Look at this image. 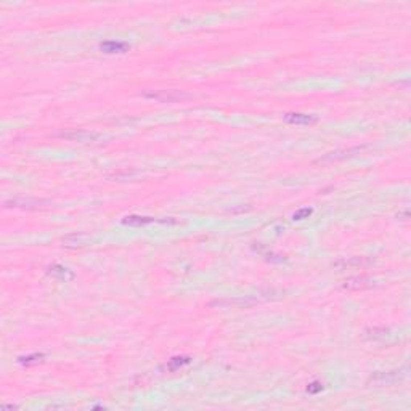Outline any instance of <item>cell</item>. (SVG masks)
I'll return each instance as SVG.
<instances>
[{"label": "cell", "mask_w": 411, "mask_h": 411, "mask_svg": "<svg viewBox=\"0 0 411 411\" xmlns=\"http://www.w3.org/2000/svg\"><path fill=\"white\" fill-rule=\"evenodd\" d=\"M42 204H45V201H39V199H31V198H18V199H11L6 201L5 206L6 207H21V209H37Z\"/></svg>", "instance_id": "8992f818"}, {"label": "cell", "mask_w": 411, "mask_h": 411, "mask_svg": "<svg viewBox=\"0 0 411 411\" xmlns=\"http://www.w3.org/2000/svg\"><path fill=\"white\" fill-rule=\"evenodd\" d=\"M312 209H309V207H305V209H299L297 212H294V215H293V219L294 220H304V219H309L310 215H312Z\"/></svg>", "instance_id": "9a60e30c"}, {"label": "cell", "mask_w": 411, "mask_h": 411, "mask_svg": "<svg viewBox=\"0 0 411 411\" xmlns=\"http://www.w3.org/2000/svg\"><path fill=\"white\" fill-rule=\"evenodd\" d=\"M391 331L386 330V328H373V330H368L366 331V334H368V338L373 339V341H386Z\"/></svg>", "instance_id": "7c38bea8"}, {"label": "cell", "mask_w": 411, "mask_h": 411, "mask_svg": "<svg viewBox=\"0 0 411 411\" xmlns=\"http://www.w3.org/2000/svg\"><path fill=\"white\" fill-rule=\"evenodd\" d=\"M190 362H191L190 357H175V358H172V360H169L167 370L169 371H177L178 368H182V366L188 365Z\"/></svg>", "instance_id": "4fadbf2b"}, {"label": "cell", "mask_w": 411, "mask_h": 411, "mask_svg": "<svg viewBox=\"0 0 411 411\" xmlns=\"http://www.w3.org/2000/svg\"><path fill=\"white\" fill-rule=\"evenodd\" d=\"M407 376V368L399 370V371H387V373H376L375 376H371L370 383L375 386H391L402 381Z\"/></svg>", "instance_id": "6da1fadb"}, {"label": "cell", "mask_w": 411, "mask_h": 411, "mask_svg": "<svg viewBox=\"0 0 411 411\" xmlns=\"http://www.w3.org/2000/svg\"><path fill=\"white\" fill-rule=\"evenodd\" d=\"M285 121L291 122V124H299V125H309V124H315L318 119L317 116L312 114H301V113H288L285 114Z\"/></svg>", "instance_id": "52a82bcc"}, {"label": "cell", "mask_w": 411, "mask_h": 411, "mask_svg": "<svg viewBox=\"0 0 411 411\" xmlns=\"http://www.w3.org/2000/svg\"><path fill=\"white\" fill-rule=\"evenodd\" d=\"M344 289H368L373 288V280L366 276H357V278H349L344 283Z\"/></svg>", "instance_id": "ba28073f"}, {"label": "cell", "mask_w": 411, "mask_h": 411, "mask_svg": "<svg viewBox=\"0 0 411 411\" xmlns=\"http://www.w3.org/2000/svg\"><path fill=\"white\" fill-rule=\"evenodd\" d=\"M373 264V260L368 257H349V259H342L334 262L333 267L339 268V270H349V268H362V267H368Z\"/></svg>", "instance_id": "3957f363"}, {"label": "cell", "mask_w": 411, "mask_h": 411, "mask_svg": "<svg viewBox=\"0 0 411 411\" xmlns=\"http://www.w3.org/2000/svg\"><path fill=\"white\" fill-rule=\"evenodd\" d=\"M48 275L59 281H71L74 278V273L69 270V268L61 267V265H51L48 268Z\"/></svg>", "instance_id": "9c48e42d"}, {"label": "cell", "mask_w": 411, "mask_h": 411, "mask_svg": "<svg viewBox=\"0 0 411 411\" xmlns=\"http://www.w3.org/2000/svg\"><path fill=\"white\" fill-rule=\"evenodd\" d=\"M88 243H90V236L84 233H72L63 238V244L66 248H82V246H87Z\"/></svg>", "instance_id": "5b68a950"}, {"label": "cell", "mask_w": 411, "mask_h": 411, "mask_svg": "<svg viewBox=\"0 0 411 411\" xmlns=\"http://www.w3.org/2000/svg\"><path fill=\"white\" fill-rule=\"evenodd\" d=\"M321 391H323V384L318 383V381H313L312 384L307 386V392L312 394V395H315V394H318V392H321Z\"/></svg>", "instance_id": "2e32d148"}, {"label": "cell", "mask_w": 411, "mask_h": 411, "mask_svg": "<svg viewBox=\"0 0 411 411\" xmlns=\"http://www.w3.org/2000/svg\"><path fill=\"white\" fill-rule=\"evenodd\" d=\"M59 137L69 141H77V143H93L103 138V135L96 132H88V130H72V132H63L59 133Z\"/></svg>", "instance_id": "7a4b0ae2"}, {"label": "cell", "mask_w": 411, "mask_h": 411, "mask_svg": "<svg viewBox=\"0 0 411 411\" xmlns=\"http://www.w3.org/2000/svg\"><path fill=\"white\" fill-rule=\"evenodd\" d=\"M130 48L127 42H119V40H106L100 43V50L104 53H125Z\"/></svg>", "instance_id": "277c9868"}, {"label": "cell", "mask_w": 411, "mask_h": 411, "mask_svg": "<svg viewBox=\"0 0 411 411\" xmlns=\"http://www.w3.org/2000/svg\"><path fill=\"white\" fill-rule=\"evenodd\" d=\"M154 219L153 217H141V215H129L122 220L124 225H130V227H141V225H148V223H153Z\"/></svg>", "instance_id": "30bf717a"}, {"label": "cell", "mask_w": 411, "mask_h": 411, "mask_svg": "<svg viewBox=\"0 0 411 411\" xmlns=\"http://www.w3.org/2000/svg\"><path fill=\"white\" fill-rule=\"evenodd\" d=\"M151 96V98H156V100H164V101H175V100H180V98H186V93H178L175 90H170V92H164V95L161 93H151L148 95Z\"/></svg>", "instance_id": "8fae6325"}, {"label": "cell", "mask_w": 411, "mask_h": 411, "mask_svg": "<svg viewBox=\"0 0 411 411\" xmlns=\"http://www.w3.org/2000/svg\"><path fill=\"white\" fill-rule=\"evenodd\" d=\"M43 358H45V355H43V354H34V355L21 357L19 358V363H23V365H35V363L42 362Z\"/></svg>", "instance_id": "5bb4252c"}]
</instances>
